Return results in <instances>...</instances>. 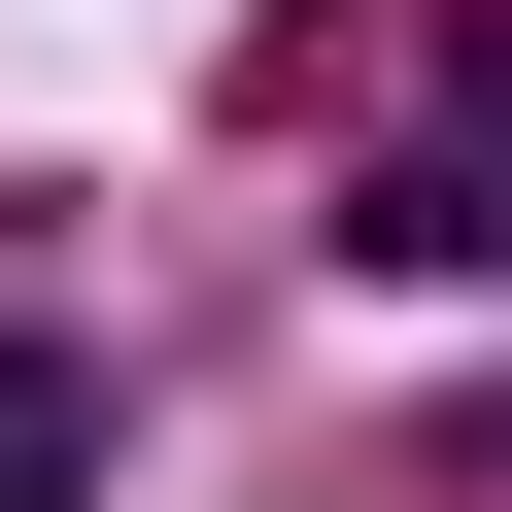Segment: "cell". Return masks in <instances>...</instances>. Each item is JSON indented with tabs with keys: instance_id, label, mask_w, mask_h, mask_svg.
Listing matches in <instances>:
<instances>
[{
	"instance_id": "cell-2",
	"label": "cell",
	"mask_w": 512,
	"mask_h": 512,
	"mask_svg": "<svg viewBox=\"0 0 512 512\" xmlns=\"http://www.w3.org/2000/svg\"><path fill=\"white\" fill-rule=\"evenodd\" d=\"M0 512H103V376L69 342H0Z\"/></svg>"
},
{
	"instance_id": "cell-1",
	"label": "cell",
	"mask_w": 512,
	"mask_h": 512,
	"mask_svg": "<svg viewBox=\"0 0 512 512\" xmlns=\"http://www.w3.org/2000/svg\"><path fill=\"white\" fill-rule=\"evenodd\" d=\"M342 239H376V274H512V35L376 137V205H342Z\"/></svg>"
}]
</instances>
